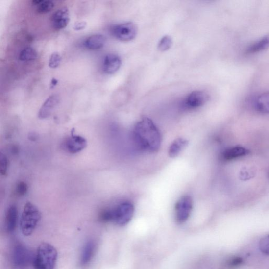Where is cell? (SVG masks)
<instances>
[{
    "label": "cell",
    "instance_id": "obj_1",
    "mask_svg": "<svg viewBox=\"0 0 269 269\" xmlns=\"http://www.w3.org/2000/svg\"><path fill=\"white\" fill-rule=\"evenodd\" d=\"M133 135L137 147L142 150L155 152L161 147V133L154 122L149 118H143L136 123Z\"/></svg>",
    "mask_w": 269,
    "mask_h": 269
},
{
    "label": "cell",
    "instance_id": "obj_2",
    "mask_svg": "<svg viewBox=\"0 0 269 269\" xmlns=\"http://www.w3.org/2000/svg\"><path fill=\"white\" fill-rule=\"evenodd\" d=\"M57 251L48 243L41 244L33 261L35 269H54L57 260Z\"/></svg>",
    "mask_w": 269,
    "mask_h": 269
},
{
    "label": "cell",
    "instance_id": "obj_3",
    "mask_svg": "<svg viewBox=\"0 0 269 269\" xmlns=\"http://www.w3.org/2000/svg\"><path fill=\"white\" fill-rule=\"evenodd\" d=\"M41 219V214L37 207L30 202L25 205L20 222L22 233L25 236H31Z\"/></svg>",
    "mask_w": 269,
    "mask_h": 269
},
{
    "label": "cell",
    "instance_id": "obj_4",
    "mask_svg": "<svg viewBox=\"0 0 269 269\" xmlns=\"http://www.w3.org/2000/svg\"><path fill=\"white\" fill-rule=\"evenodd\" d=\"M111 222L120 226H125L131 220L134 213V207L132 203L123 202L114 208L109 209Z\"/></svg>",
    "mask_w": 269,
    "mask_h": 269
},
{
    "label": "cell",
    "instance_id": "obj_5",
    "mask_svg": "<svg viewBox=\"0 0 269 269\" xmlns=\"http://www.w3.org/2000/svg\"><path fill=\"white\" fill-rule=\"evenodd\" d=\"M111 33L116 39L122 42H129L136 38L137 28L132 23H123L112 27Z\"/></svg>",
    "mask_w": 269,
    "mask_h": 269
},
{
    "label": "cell",
    "instance_id": "obj_6",
    "mask_svg": "<svg viewBox=\"0 0 269 269\" xmlns=\"http://www.w3.org/2000/svg\"><path fill=\"white\" fill-rule=\"evenodd\" d=\"M34 257L32 253L24 245H18L13 251L12 260L14 266L18 268L23 269L33 263Z\"/></svg>",
    "mask_w": 269,
    "mask_h": 269
},
{
    "label": "cell",
    "instance_id": "obj_7",
    "mask_svg": "<svg viewBox=\"0 0 269 269\" xmlns=\"http://www.w3.org/2000/svg\"><path fill=\"white\" fill-rule=\"evenodd\" d=\"M193 208V200L190 196H184L175 206V217L177 223H185L190 217Z\"/></svg>",
    "mask_w": 269,
    "mask_h": 269
},
{
    "label": "cell",
    "instance_id": "obj_8",
    "mask_svg": "<svg viewBox=\"0 0 269 269\" xmlns=\"http://www.w3.org/2000/svg\"><path fill=\"white\" fill-rule=\"evenodd\" d=\"M87 145L84 137L72 133L63 142V148L70 154H76L84 149Z\"/></svg>",
    "mask_w": 269,
    "mask_h": 269
},
{
    "label": "cell",
    "instance_id": "obj_9",
    "mask_svg": "<svg viewBox=\"0 0 269 269\" xmlns=\"http://www.w3.org/2000/svg\"><path fill=\"white\" fill-rule=\"evenodd\" d=\"M208 94L202 91L191 92L185 100V106L189 109L199 108L205 105L208 100Z\"/></svg>",
    "mask_w": 269,
    "mask_h": 269
},
{
    "label": "cell",
    "instance_id": "obj_10",
    "mask_svg": "<svg viewBox=\"0 0 269 269\" xmlns=\"http://www.w3.org/2000/svg\"><path fill=\"white\" fill-rule=\"evenodd\" d=\"M60 98L58 94H53L45 101L40 109L38 117L40 119H45L49 117L54 109L59 104Z\"/></svg>",
    "mask_w": 269,
    "mask_h": 269
},
{
    "label": "cell",
    "instance_id": "obj_11",
    "mask_svg": "<svg viewBox=\"0 0 269 269\" xmlns=\"http://www.w3.org/2000/svg\"><path fill=\"white\" fill-rule=\"evenodd\" d=\"M70 21V15L67 8L57 10L52 16V26L55 30H60L66 27Z\"/></svg>",
    "mask_w": 269,
    "mask_h": 269
},
{
    "label": "cell",
    "instance_id": "obj_12",
    "mask_svg": "<svg viewBox=\"0 0 269 269\" xmlns=\"http://www.w3.org/2000/svg\"><path fill=\"white\" fill-rule=\"evenodd\" d=\"M122 65L120 57L116 54L107 55L104 59L103 70L105 73L112 75L117 72Z\"/></svg>",
    "mask_w": 269,
    "mask_h": 269
},
{
    "label": "cell",
    "instance_id": "obj_13",
    "mask_svg": "<svg viewBox=\"0 0 269 269\" xmlns=\"http://www.w3.org/2000/svg\"><path fill=\"white\" fill-rule=\"evenodd\" d=\"M250 153V151L243 147H231L223 151L221 158L224 161H230L237 158H242Z\"/></svg>",
    "mask_w": 269,
    "mask_h": 269
},
{
    "label": "cell",
    "instance_id": "obj_14",
    "mask_svg": "<svg viewBox=\"0 0 269 269\" xmlns=\"http://www.w3.org/2000/svg\"><path fill=\"white\" fill-rule=\"evenodd\" d=\"M18 213L17 207L12 205L7 210L5 215V227L9 232L15 230L18 223Z\"/></svg>",
    "mask_w": 269,
    "mask_h": 269
},
{
    "label": "cell",
    "instance_id": "obj_15",
    "mask_svg": "<svg viewBox=\"0 0 269 269\" xmlns=\"http://www.w3.org/2000/svg\"><path fill=\"white\" fill-rule=\"evenodd\" d=\"M106 38L100 34L92 35L84 42V46L90 50H98L102 48L105 44Z\"/></svg>",
    "mask_w": 269,
    "mask_h": 269
},
{
    "label": "cell",
    "instance_id": "obj_16",
    "mask_svg": "<svg viewBox=\"0 0 269 269\" xmlns=\"http://www.w3.org/2000/svg\"><path fill=\"white\" fill-rule=\"evenodd\" d=\"M254 110L262 114H269V92L260 94L253 101Z\"/></svg>",
    "mask_w": 269,
    "mask_h": 269
},
{
    "label": "cell",
    "instance_id": "obj_17",
    "mask_svg": "<svg viewBox=\"0 0 269 269\" xmlns=\"http://www.w3.org/2000/svg\"><path fill=\"white\" fill-rule=\"evenodd\" d=\"M96 245L92 241L87 242L84 245L82 251L81 258H80V264L81 266H83L89 264L93 257Z\"/></svg>",
    "mask_w": 269,
    "mask_h": 269
},
{
    "label": "cell",
    "instance_id": "obj_18",
    "mask_svg": "<svg viewBox=\"0 0 269 269\" xmlns=\"http://www.w3.org/2000/svg\"><path fill=\"white\" fill-rule=\"evenodd\" d=\"M269 47V34L254 42L246 49L248 54H254L266 49Z\"/></svg>",
    "mask_w": 269,
    "mask_h": 269
},
{
    "label": "cell",
    "instance_id": "obj_19",
    "mask_svg": "<svg viewBox=\"0 0 269 269\" xmlns=\"http://www.w3.org/2000/svg\"><path fill=\"white\" fill-rule=\"evenodd\" d=\"M188 142L183 138H178L171 145L169 150V156L171 158L177 157L187 146Z\"/></svg>",
    "mask_w": 269,
    "mask_h": 269
},
{
    "label": "cell",
    "instance_id": "obj_20",
    "mask_svg": "<svg viewBox=\"0 0 269 269\" xmlns=\"http://www.w3.org/2000/svg\"><path fill=\"white\" fill-rule=\"evenodd\" d=\"M32 4L36 6V11L40 14H46L51 12L54 8V3L51 1L45 0H34Z\"/></svg>",
    "mask_w": 269,
    "mask_h": 269
},
{
    "label": "cell",
    "instance_id": "obj_21",
    "mask_svg": "<svg viewBox=\"0 0 269 269\" xmlns=\"http://www.w3.org/2000/svg\"><path fill=\"white\" fill-rule=\"evenodd\" d=\"M38 53L32 47H26L22 50L19 55V59L23 62H30L36 60Z\"/></svg>",
    "mask_w": 269,
    "mask_h": 269
},
{
    "label": "cell",
    "instance_id": "obj_22",
    "mask_svg": "<svg viewBox=\"0 0 269 269\" xmlns=\"http://www.w3.org/2000/svg\"><path fill=\"white\" fill-rule=\"evenodd\" d=\"M256 170L253 167H244L239 172V178L242 180H250L256 176Z\"/></svg>",
    "mask_w": 269,
    "mask_h": 269
},
{
    "label": "cell",
    "instance_id": "obj_23",
    "mask_svg": "<svg viewBox=\"0 0 269 269\" xmlns=\"http://www.w3.org/2000/svg\"><path fill=\"white\" fill-rule=\"evenodd\" d=\"M172 40L171 36L165 35L159 42L158 49L162 52L169 50L172 46Z\"/></svg>",
    "mask_w": 269,
    "mask_h": 269
},
{
    "label": "cell",
    "instance_id": "obj_24",
    "mask_svg": "<svg viewBox=\"0 0 269 269\" xmlns=\"http://www.w3.org/2000/svg\"><path fill=\"white\" fill-rule=\"evenodd\" d=\"M62 61V56L59 53L54 52L50 55L49 61V67L51 69H56L59 67Z\"/></svg>",
    "mask_w": 269,
    "mask_h": 269
},
{
    "label": "cell",
    "instance_id": "obj_25",
    "mask_svg": "<svg viewBox=\"0 0 269 269\" xmlns=\"http://www.w3.org/2000/svg\"><path fill=\"white\" fill-rule=\"evenodd\" d=\"M8 159L3 153L0 155V173L2 176L6 175L8 169Z\"/></svg>",
    "mask_w": 269,
    "mask_h": 269
},
{
    "label": "cell",
    "instance_id": "obj_26",
    "mask_svg": "<svg viewBox=\"0 0 269 269\" xmlns=\"http://www.w3.org/2000/svg\"><path fill=\"white\" fill-rule=\"evenodd\" d=\"M260 249L262 252L269 256V236H267L261 240Z\"/></svg>",
    "mask_w": 269,
    "mask_h": 269
},
{
    "label": "cell",
    "instance_id": "obj_27",
    "mask_svg": "<svg viewBox=\"0 0 269 269\" xmlns=\"http://www.w3.org/2000/svg\"><path fill=\"white\" fill-rule=\"evenodd\" d=\"M27 191V186L23 181H20L16 187L17 194L19 196H24Z\"/></svg>",
    "mask_w": 269,
    "mask_h": 269
},
{
    "label": "cell",
    "instance_id": "obj_28",
    "mask_svg": "<svg viewBox=\"0 0 269 269\" xmlns=\"http://www.w3.org/2000/svg\"><path fill=\"white\" fill-rule=\"evenodd\" d=\"M86 26V22L84 21H79L74 24L73 26V29L75 31H82L85 28Z\"/></svg>",
    "mask_w": 269,
    "mask_h": 269
},
{
    "label": "cell",
    "instance_id": "obj_29",
    "mask_svg": "<svg viewBox=\"0 0 269 269\" xmlns=\"http://www.w3.org/2000/svg\"><path fill=\"white\" fill-rule=\"evenodd\" d=\"M58 82H59V81H58V80L57 79L53 78L52 79L51 82H50V88H54V87L57 85Z\"/></svg>",
    "mask_w": 269,
    "mask_h": 269
}]
</instances>
